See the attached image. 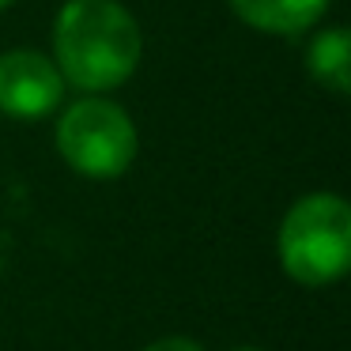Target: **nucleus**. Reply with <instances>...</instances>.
<instances>
[{
    "label": "nucleus",
    "mask_w": 351,
    "mask_h": 351,
    "mask_svg": "<svg viewBox=\"0 0 351 351\" xmlns=\"http://www.w3.org/2000/svg\"><path fill=\"white\" fill-rule=\"evenodd\" d=\"M306 72L317 87L328 95H348L351 91V34L348 27H325L310 38L306 46Z\"/></svg>",
    "instance_id": "obj_6"
},
{
    "label": "nucleus",
    "mask_w": 351,
    "mask_h": 351,
    "mask_svg": "<svg viewBox=\"0 0 351 351\" xmlns=\"http://www.w3.org/2000/svg\"><path fill=\"white\" fill-rule=\"evenodd\" d=\"M144 351H204L197 340H189V336H162V340L147 343Z\"/></svg>",
    "instance_id": "obj_7"
},
{
    "label": "nucleus",
    "mask_w": 351,
    "mask_h": 351,
    "mask_svg": "<svg viewBox=\"0 0 351 351\" xmlns=\"http://www.w3.org/2000/svg\"><path fill=\"white\" fill-rule=\"evenodd\" d=\"M280 268L302 287H328L351 265V208L336 193H310L287 208L276 234Z\"/></svg>",
    "instance_id": "obj_2"
},
{
    "label": "nucleus",
    "mask_w": 351,
    "mask_h": 351,
    "mask_svg": "<svg viewBox=\"0 0 351 351\" xmlns=\"http://www.w3.org/2000/svg\"><path fill=\"white\" fill-rule=\"evenodd\" d=\"M144 57V34L121 0H64L53 19V64L84 95L129 84Z\"/></svg>",
    "instance_id": "obj_1"
},
{
    "label": "nucleus",
    "mask_w": 351,
    "mask_h": 351,
    "mask_svg": "<svg viewBox=\"0 0 351 351\" xmlns=\"http://www.w3.org/2000/svg\"><path fill=\"white\" fill-rule=\"evenodd\" d=\"M57 152L76 174L110 182L132 167L140 136L125 106L106 95H84L57 121Z\"/></svg>",
    "instance_id": "obj_3"
},
{
    "label": "nucleus",
    "mask_w": 351,
    "mask_h": 351,
    "mask_svg": "<svg viewBox=\"0 0 351 351\" xmlns=\"http://www.w3.org/2000/svg\"><path fill=\"white\" fill-rule=\"evenodd\" d=\"M12 4H16V0H0V12H8Z\"/></svg>",
    "instance_id": "obj_8"
},
{
    "label": "nucleus",
    "mask_w": 351,
    "mask_h": 351,
    "mask_svg": "<svg viewBox=\"0 0 351 351\" xmlns=\"http://www.w3.org/2000/svg\"><path fill=\"white\" fill-rule=\"evenodd\" d=\"M64 76L38 49L0 53V114L12 121H42L64 102Z\"/></svg>",
    "instance_id": "obj_4"
},
{
    "label": "nucleus",
    "mask_w": 351,
    "mask_h": 351,
    "mask_svg": "<svg viewBox=\"0 0 351 351\" xmlns=\"http://www.w3.org/2000/svg\"><path fill=\"white\" fill-rule=\"evenodd\" d=\"M227 4L253 31L276 34V38H295V34L313 31L325 19L332 0H227Z\"/></svg>",
    "instance_id": "obj_5"
},
{
    "label": "nucleus",
    "mask_w": 351,
    "mask_h": 351,
    "mask_svg": "<svg viewBox=\"0 0 351 351\" xmlns=\"http://www.w3.org/2000/svg\"><path fill=\"white\" fill-rule=\"evenodd\" d=\"M230 351H265V348H230Z\"/></svg>",
    "instance_id": "obj_9"
}]
</instances>
